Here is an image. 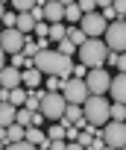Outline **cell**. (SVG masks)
<instances>
[{
  "mask_svg": "<svg viewBox=\"0 0 126 150\" xmlns=\"http://www.w3.org/2000/svg\"><path fill=\"white\" fill-rule=\"evenodd\" d=\"M117 71H123V74H126V53H120V62H117Z\"/></svg>",
  "mask_w": 126,
  "mask_h": 150,
  "instance_id": "obj_38",
  "label": "cell"
},
{
  "mask_svg": "<svg viewBox=\"0 0 126 150\" xmlns=\"http://www.w3.org/2000/svg\"><path fill=\"white\" fill-rule=\"evenodd\" d=\"M47 3H50V0H47Z\"/></svg>",
  "mask_w": 126,
  "mask_h": 150,
  "instance_id": "obj_43",
  "label": "cell"
},
{
  "mask_svg": "<svg viewBox=\"0 0 126 150\" xmlns=\"http://www.w3.org/2000/svg\"><path fill=\"white\" fill-rule=\"evenodd\" d=\"M120 150H126V147H120Z\"/></svg>",
  "mask_w": 126,
  "mask_h": 150,
  "instance_id": "obj_42",
  "label": "cell"
},
{
  "mask_svg": "<svg viewBox=\"0 0 126 150\" xmlns=\"http://www.w3.org/2000/svg\"><path fill=\"white\" fill-rule=\"evenodd\" d=\"M82 118H85V106H79V103H68V112H65V118H62V121L71 127V124H79Z\"/></svg>",
  "mask_w": 126,
  "mask_h": 150,
  "instance_id": "obj_17",
  "label": "cell"
},
{
  "mask_svg": "<svg viewBox=\"0 0 126 150\" xmlns=\"http://www.w3.org/2000/svg\"><path fill=\"white\" fill-rule=\"evenodd\" d=\"M82 18H85V12L79 9V3H74V6H68V9H65V21H68V24H74V21H82Z\"/></svg>",
  "mask_w": 126,
  "mask_h": 150,
  "instance_id": "obj_23",
  "label": "cell"
},
{
  "mask_svg": "<svg viewBox=\"0 0 126 150\" xmlns=\"http://www.w3.org/2000/svg\"><path fill=\"white\" fill-rule=\"evenodd\" d=\"M32 115H35L32 109L21 106V109H18V121H15V124H21V127H32Z\"/></svg>",
  "mask_w": 126,
  "mask_h": 150,
  "instance_id": "obj_24",
  "label": "cell"
},
{
  "mask_svg": "<svg viewBox=\"0 0 126 150\" xmlns=\"http://www.w3.org/2000/svg\"><path fill=\"white\" fill-rule=\"evenodd\" d=\"M59 3H65V6H74V3H79V0H59Z\"/></svg>",
  "mask_w": 126,
  "mask_h": 150,
  "instance_id": "obj_40",
  "label": "cell"
},
{
  "mask_svg": "<svg viewBox=\"0 0 126 150\" xmlns=\"http://www.w3.org/2000/svg\"><path fill=\"white\" fill-rule=\"evenodd\" d=\"M44 80H47V74H41L38 68H24V86L27 88H38Z\"/></svg>",
  "mask_w": 126,
  "mask_h": 150,
  "instance_id": "obj_16",
  "label": "cell"
},
{
  "mask_svg": "<svg viewBox=\"0 0 126 150\" xmlns=\"http://www.w3.org/2000/svg\"><path fill=\"white\" fill-rule=\"evenodd\" d=\"M97 6L100 9H108V6H114V0H97Z\"/></svg>",
  "mask_w": 126,
  "mask_h": 150,
  "instance_id": "obj_39",
  "label": "cell"
},
{
  "mask_svg": "<svg viewBox=\"0 0 126 150\" xmlns=\"http://www.w3.org/2000/svg\"><path fill=\"white\" fill-rule=\"evenodd\" d=\"M111 80H114V77H108L106 68H91L88 77H85L91 94H106V91H111Z\"/></svg>",
  "mask_w": 126,
  "mask_h": 150,
  "instance_id": "obj_9",
  "label": "cell"
},
{
  "mask_svg": "<svg viewBox=\"0 0 126 150\" xmlns=\"http://www.w3.org/2000/svg\"><path fill=\"white\" fill-rule=\"evenodd\" d=\"M24 138H27V127H21V124L18 127L15 124L12 127H3V147L6 144H15V141H24Z\"/></svg>",
  "mask_w": 126,
  "mask_h": 150,
  "instance_id": "obj_15",
  "label": "cell"
},
{
  "mask_svg": "<svg viewBox=\"0 0 126 150\" xmlns=\"http://www.w3.org/2000/svg\"><path fill=\"white\" fill-rule=\"evenodd\" d=\"M12 27H18V12L3 9V30H12Z\"/></svg>",
  "mask_w": 126,
  "mask_h": 150,
  "instance_id": "obj_26",
  "label": "cell"
},
{
  "mask_svg": "<svg viewBox=\"0 0 126 150\" xmlns=\"http://www.w3.org/2000/svg\"><path fill=\"white\" fill-rule=\"evenodd\" d=\"M111 100H117V103H126V74L123 71H117V77L111 80Z\"/></svg>",
  "mask_w": 126,
  "mask_h": 150,
  "instance_id": "obj_13",
  "label": "cell"
},
{
  "mask_svg": "<svg viewBox=\"0 0 126 150\" xmlns=\"http://www.w3.org/2000/svg\"><path fill=\"white\" fill-rule=\"evenodd\" d=\"M103 150H114V147H108V144H106V147H103Z\"/></svg>",
  "mask_w": 126,
  "mask_h": 150,
  "instance_id": "obj_41",
  "label": "cell"
},
{
  "mask_svg": "<svg viewBox=\"0 0 126 150\" xmlns=\"http://www.w3.org/2000/svg\"><path fill=\"white\" fill-rule=\"evenodd\" d=\"M32 68H38L41 74H47V77H71V74H74L71 56L59 53V50H41L32 59Z\"/></svg>",
  "mask_w": 126,
  "mask_h": 150,
  "instance_id": "obj_1",
  "label": "cell"
},
{
  "mask_svg": "<svg viewBox=\"0 0 126 150\" xmlns=\"http://www.w3.org/2000/svg\"><path fill=\"white\" fill-rule=\"evenodd\" d=\"M62 94L68 97V103H79V106H85V100L91 97V88H88V83H85L82 77H71V80L65 83V88H62Z\"/></svg>",
  "mask_w": 126,
  "mask_h": 150,
  "instance_id": "obj_5",
  "label": "cell"
},
{
  "mask_svg": "<svg viewBox=\"0 0 126 150\" xmlns=\"http://www.w3.org/2000/svg\"><path fill=\"white\" fill-rule=\"evenodd\" d=\"M3 150H38V147H35L32 141H27V138H24V141H15V144H6Z\"/></svg>",
  "mask_w": 126,
  "mask_h": 150,
  "instance_id": "obj_30",
  "label": "cell"
},
{
  "mask_svg": "<svg viewBox=\"0 0 126 150\" xmlns=\"http://www.w3.org/2000/svg\"><path fill=\"white\" fill-rule=\"evenodd\" d=\"M65 83H68V80H62V77H47V80H44L47 91H59V88H65Z\"/></svg>",
  "mask_w": 126,
  "mask_h": 150,
  "instance_id": "obj_29",
  "label": "cell"
},
{
  "mask_svg": "<svg viewBox=\"0 0 126 150\" xmlns=\"http://www.w3.org/2000/svg\"><path fill=\"white\" fill-rule=\"evenodd\" d=\"M65 132H68V124H65V121H59V124H50V127H47L50 141H53V138H65Z\"/></svg>",
  "mask_w": 126,
  "mask_h": 150,
  "instance_id": "obj_22",
  "label": "cell"
},
{
  "mask_svg": "<svg viewBox=\"0 0 126 150\" xmlns=\"http://www.w3.org/2000/svg\"><path fill=\"white\" fill-rule=\"evenodd\" d=\"M79 135H82V129H79L76 124H71V127H68V132H65V138H68V141H79Z\"/></svg>",
  "mask_w": 126,
  "mask_h": 150,
  "instance_id": "obj_32",
  "label": "cell"
},
{
  "mask_svg": "<svg viewBox=\"0 0 126 150\" xmlns=\"http://www.w3.org/2000/svg\"><path fill=\"white\" fill-rule=\"evenodd\" d=\"M114 9H117V15L123 18V15H126V0H114Z\"/></svg>",
  "mask_w": 126,
  "mask_h": 150,
  "instance_id": "obj_36",
  "label": "cell"
},
{
  "mask_svg": "<svg viewBox=\"0 0 126 150\" xmlns=\"http://www.w3.org/2000/svg\"><path fill=\"white\" fill-rule=\"evenodd\" d=\"M85 118L94 127H106L111 121V103L106 100V94H91L85 100Z\"/></svg>",
  "mask_w": 126,
  "mask_h": 150,
  "instance_id": "obj_3",
  "label": "cell"
},
{
  "mask_svg": "<svg viewBox=\"0 0 126 150\" xmlns=\"http://www.w3.org/2000/svg\"><path fill=\"white\" fill-rule=\"evenodd\" d=\"M41 112L47 115V121H62L68 112V97L62 91H47L44 103H41Z\"/></svg>",
  "mask_w": 126,
  "mask_h": 150,
  "instance_id": "obj_4",
  "label": "cell"
},
{
  "mask_svg": "<svg viewBox=\"0 0 126 150\" xmlns=\"http://www.w3.org/2000/svg\"><path fill=\"white\" fill-rule=\"evenodd\" d=\"M12 6H15V12H32L38 6V0H12Z\"/></svg>",
  "mask_w": 126,
  "mask_h": 150,
  "instance_id": "obj_25",
  "label": "cell"
},
{
  "mask_svg": "<svg viewBox=\"0 0 126 150\" xmlns=\"http://www.w3.org/2000/svg\"><path fill=\"white\" fill-rule=\"evenodd\" d=\"M79 27L88 33V38H103L106 30H108V21L103 18V12H91V15H85L79 21Z\"/></svg>",
  "mask_w": 126,
  "mask_h": 150,
  "instance_id": "obj_10",
  "label": "cell"
},
{
  "mask_svg": "<svg viewBox=\"0 0 126 150\" xmlns=\"http://www.w3.org/2000/svg\"><path fill=\"white\" fill-rule=\"evenodd\" d=\"M68 150H88L82 141H68Z\"/></svg>",
  "mask_w": 126,
  "mask_h": 150,
  "instance_id": "obj_37",
  "label": "cell"
},
{
  "mask_svg": "<svg viewBox=\"0 0 126 150\" xmlns=\"http://www.w3.org/2000/svg\"><path fill=\"white\" fill-rule=\"evenodd\" d=\"M108 53H111V50H108V44H106L103 38H88V41L79 47L76 56H79V62L88 65V71H91V68H106Z\"/></svg>",
  "mask_w": 126,
  "mask_h": 150,
  "instance_id": "obj_2",
  "label": "cell"
},
{
  "mask_svg": "<svg viewBox=\"0 0 126 150\" xmlns=\"http://www.w3.org/2000/svg\"><path fill=\"white\" fill-rule=\"evenodd\" d=\"M74 77H82V80H85V77H88V65H82V62L74 65Z\"/></svg>",
  "mask_w": 126,
  "mask_h": 150,
  "instance_id": "obj_35",
  "label": "cell"
},
{
  "mask_svg": "<svg viewBox=\"0 0 126 150\" xmlns=\"http://www.w3.org/2000/svg\"><path fill=\"white\" fill-rule=\"evenodd\" d=\"M68 38H71L76 47H82V44L88 41V33H85L82 27H68Z\"/></svg>",
  "mask_w": 126,
  "mask_h": 150,
  "instance_id": "obj_20",
  "label": "cell"
},
{
  "mask_svg": "<svg viewBox=\"0 0 126 150\" xmlns=\"http://www.w3.org/2000/svg\"><path fill=\"white\" fill-rule=\"evenodd\" d=\"M0 47H3V53H6V56L24 53V47H27V35H24L18 27H12V30H3V33H0Z\"/></svg>",
  "mask_w": 126,
  "mask_h": 150,
  "instance_id": "obj_7",
  "label": "cell"
},
{
  "mask_svg": "<svg viewBox=\"0 0 126 150\" xmlns=\"http://www.w3.org/2000/svg\"><path fill=\"white\" fill-rule=\"evenodd\" d=\"M35 35H38V38H50V24H47V21H38Z\"/></svg>",
  "mask_w": 126,
  "mask_h": 150,
  "instance_id": "obj_31",
  "label": "cell"
},
{
  "mask_svg": "<svg viewBox=\"0 0 126 150\" xmlns=\"http://www.w3.org/2000/svg\"><path fill=\"white\" fill-rule=\"evenodd\" d=\"M27 97H29V88H27V86H21V88H12V91H9V103H15L18 109H21V106H27Z\"/></svg>",
  "mask_w": 126,
  "mask_h": 150,
  "instance_id": "obj_19",
  "label": "cell"
},
{
  "mask_svg": "<svg viewBox=\"0 0 126 150\" xmlns=\"http://www.w3.org/2000/svg\"><path fill=\"white\" fill-rule=\"evenodd\" d=\"M59 53H65V56H74V53H79V47H76L71 38H65V41H59Z\"/></svg>",
  "mask_w": 126,
  "mask_h": 150,
  "instance_id": "obj_28",
  "label": "cell"
},
{
  "mask_svg": "<svg viewBox=\"0 0 126 150\" xmlns=\"http://www.w3.org/2000/svg\"><path fill=\"white\" fill-rule=\"evenodd\" d=\"M35 27H38V21L32 18V12H18V30L27 35V33H35Z\"/></svg>",
  "mask_w": 126,
  "mask_h": 150,
  "instance_id": "obj_18",
  "label": "cell"
},
{
  "mask_svg": "<svg viewBox=\"0 0 126 150\" xmlns=\"http://www.w3.org/2000/svg\"><path fill=\"white\" fill-rule=\"evenodd\" d=\"M50 150H68V138H53L50 141Z\"/></svg>",
  "mask_w": 126,
  "mask_h": 150,
  "instance_id": "obj_34",
  "label": "cell"
},
{
  "mask_svg": "<svg viewBox=\"0 0 126 150\" xmlns=\"http://www.w3.org/2000/svg\"><path fill=\"white\" fill-rule=\"evenodd\" d=\"M103 138H106V144L114 147V150L126 147V121H108V124L103 127Z\"/></svg>",
  "mask_w": 126,
  "mask_h": 150,
  "instance_id": "obj_8",
  "label": "cell"
},
{
  "mask_svg": "<svg viewBox=\"0 0 126 150\" xmlns=\"http://www.w3.org/2000/svg\"><path fill=\"white\" fill-rule=\"evenodd\" d=\"M65 3H59V0H50V3L44 6V21L47 24H62L65 21Z\"/></svg>",
  "mask_w": 126,
  "mask_h": 150,
  "instance_id": "obj_12",
  "label": "cell"
},
{
  "mask_svg": "<svg viewBox=\"0 0 126 150\" xmlns=\"http://www.w3.org/2000/svg\"><path fill=\"white\" fill-rule=\"evenodd\" d=\"M65 38H68L65 24H50V41H65Z\"/></svg>",
  "mask_w": 126,
  "mask_h": 150,
  "instance_id": "obj_21",
  "label": "cell"
},
{
  "mask_svg": "<svg viewBox=\"0 0 126 150\" xmlns=\"http://www.w3.org/2000/svg\"><path fill=\"white\" fill-rule=\"evenodd\" d=\"M0 86H3L6 91L21 88V86H24V71L15 68V65H3V71H0Z\"/></svg>",
  "mask_w": 126,
  "mask_h": 150,
  "instance_id": "obj_11",
  "label": "cell"
},
{
  "mask_svg": "<svg viewBox=\"0 0 126 150\" xmlns=\"http://www.w3.org/2000/svg\"><path fill=\"white\" fill-rule=\"evenodd\" d=\"M18 121V106L9 103V100H0V124L3 127H12Z\"/></svg>",
  "mask_w": 126,
  "mask_h": 150,
  "instance_id": "obj_14",
  "label": "cell"
},
{
  "mask_svg": "<svg viewBox=\"0 0 126 150\" xmlns=\"http://www.w3.org/2000/svg\"><path fill=\"white\" fill-rule=\"evenodd\" d=\"M103 41L108 44V50L123 53V50H126V21H123V18L111 21V24H108V30H106V35H103Z\"/></svg>",
  "mask_w": 126,
  "mask_h": 150,
  "instance_id": "obj_6",
  "label": "cell"
},
{
  "mask_svg": "<svg viewBox=\"0 0 126 150\" xmlns=\"http://www.w3.org/2000/svg\"><path fill=\"white\" fill-rule=\"evenodd\" d=\"M79 9H82L85 15H91V12H97V0H79Z\"/></svg>",
  "mask_w": 126,
  "mask_h": 150,
  "instance_id": "obj_33",
  "label": "cell"
},
{
  "mask_svg": "<svg viewBox=\"0 0 126 150\" xmlns=\"http://www.w3.org/2000/svg\"><path fill=\"white\" fill-rule=\"evenodd\" d=\"M111 121H126V103H111Z\"/></svg>",
  "mask_w": 126,
  "mask_h": 150,
  "instance_id": "obj_27",
  "label": "cell"
}]
</instances>
